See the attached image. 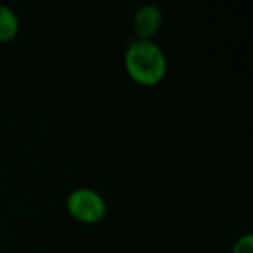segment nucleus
<instances>
[{
  "label": "nucleus",
  "instance_id": "3",
  "mask_svg": "<svg viewBox=\"0 0 253 253\" xmlns=\"http://www.w3.org/2000/svg\"><path fill=\"white\" fill-rule=\"evenodd\" d=\"M162 19L163 14L156 5L146 4L139 7L134 16V30L139 39L151 40V37L158 33L160 26H162Z\"/></svg>",
  "mask_w": 253,
  "mask_h": 253
},
{
  "label": "nucleus",
  "instance_id": "1",
  "mask_svg": "<svg viewBox=\"0 0 253 253\" xmlns=\"http://www.w3.org/2000/svg\"><path fill=\"white\" fill-rule=\"evenodd\" d=\"M125 70L141 85H156L165 78L167 57L153 40H132L125 52Z\"/></svg>",
  "mask_w": 253,
  "mask_h": 253
},
{
  "label": "nucleus",
  "instance_id": "5",
  "mask_svg": "<svg viewBox=\"0 0 253 253\" xmlns=\"http://www.w3.org/2000/svg\"><path fill=\"white\" fill-rule=\"evenodd\" d=\"M232 253H253V236L250 232L241 236L232 246Z\"/></svg>",
  "mask_w": 253,
  "mask_h": 253
},
{
  "label": "nucleus",
  "instance_id": "2",
  "mask_svg": "<svg viewBox=\"0 0 253 253\" xmlns=\"http://www.w3.org/2000/svg\"><path fill=\"white\" fill-rule=\"evenodd\" d=\"M68 211L73 218L84 224L101 222L106 215V201L97 191L80 187L70 193L66 200Z\"/></svg>",
  "mask_w": 253,
  "mask_h": 253
},
{
  "label": "nucleus",
  "instance_id": "4",
  "mask_svg": "<svg viewBox=\"0 0 253 253\" xmlns=\"http://www.w3.org/2000/svg\"><path fill=\"white\" fill-rule=\"evenodd\" d=\"M19 32L18 14L7 5H0V42H11Z\"/></svg>",
  "mask_w": 253,
  "mask_h": 253
}]
</instances>
